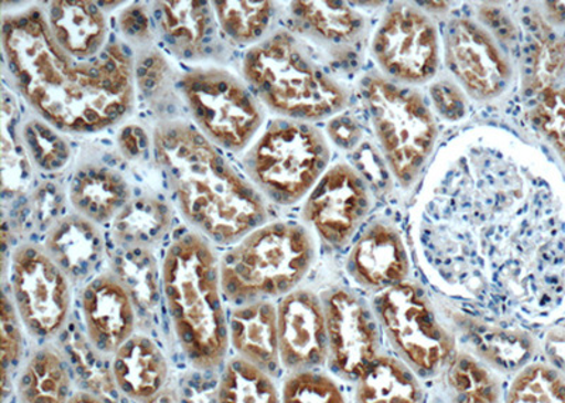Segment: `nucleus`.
I'll use <instances>...</instances> for the list:
<instances>
[{"mask_svg":"<svg viewBox=\"0 0 565 403\" xmlns=\"http://www.w3.org/2000/svg\"><path fill=\"white\" fill-rule=\"evenodd\" d=\"M552 189L523 149L501 135L473 134L454 144L428 180L420 240L434 256L488 261L511 291L523 269L557 250Z\"/></svg>","mask_w":565,"mask_h":403,"instance_id":"1","label":"nucleus"},{"mask_svg":"<svg viewBox=\"0 0 565 403\" xmlns=\"http://www.w3.org/2000/svg\"><path fill=\"white\" fill-rule=\"evenodd\" d=\"M2 47L19 94L62 132H100L134 108L135 67L118 43L81 62L55 42L44 10L29 8L3 17Z\"/></svg>","mask_w":565,"mask_h":403,"instance_id":"2","label":"nucleus"},{"mask_svg":"<svg viewBox=\"0 0 565 403\" xmlns=\"http://www.w3.org/2000/svg\"><path fill=\"white\" fill-rule=\"evenodd\" d=\"M153 155L177 209L211 244L231 248L265 225L264 195L199 128L163 120L153 132Z\"/></svg>","mask_w":565,"mask_h":403,"instance_id":"3","label":"nucleus"},{"mask_svg":"<svg viewBox=\"0 0 565 403\" xmlns=\"http://www.w3.org/2000/svg\"><path fill=\"white\" fill-rule=\"evenodd\" d=\"M160 275L177 349L191 370L220 372L230 359V316L214 244L195 231L177 236Z\"/></svg>","mask_w":565,"mask_h":403,"instance_id":"4","label":"nucleus"},{"mask_svg":"<svg viewBox=\"0 0 565 403\" xmlns=\"http://www.w3.org/2000/svg\"><path fill=\"white\" fill-rule=\"evenodd\" d=\"M242 73L255 97L287 119L310 123L330 118L347 104L341 84L287 32L252 45Z\"/></svg>","mask_w":565,"mask_h":403,"instance_id":"5","label":"nucleus"},{"mask_svg":"<svg viewBox=\"0 0 565 403\" xmlns=\"http://www.w3.org/2000/svg\"><path fill=\"white\" fill-rule=\"evenodd\" d=\"M315 261L316 242L306 226L262 225L220 256L225 300L242 306L281 299L299 289Z\"/></svg>","mask_w":565,"mask_h":403,"instance_id":"6","label":"nucleus"},{"mask_svg":"<svg viewBox=\"0 0 565 403\" xmlns=\"http://www.w3.org/2000/svg\"><path fill=\"white\" fill-rule=\"evenodd\" d=\"M328 161L330 148L316 126L279 119L250 146L244 166L262 195L276 204L291 205L311 193Z\"/></svg>","mask_w":565,"mask_h":403,"instance_id":"7","label":"nucleus"},{"mask_svg":"<svg viewBox=\"0 0 565 403\" xmlns=\"http://www.w3.org/2000/svg\"><path fill=\"white\" fill-rule=\"evenodd\" d=\"M363 97L388 168L403 189L413 188L437 140L430 108L415 89L382 77L365 81Z\"/></svg>","mask_w":565,"mask_h":403,"instance_id":"8","label":"nucleus"},{"mask_svg":"<svg viewBox=\"0 0 565 403\" xmlns=\"http://www.w3.org/2000/svg\"><path fill=\"white\" fill-rule=\"evenodd\" d=\"M373 311L396 356L422 380H436L457 352L456 337L443 325L430 297L407 280L377 294Z\"/></svg>","mask_w":565,"mask_h":403,"instance_id":"9","label":"nucleus"},{"mask_svg":"<svg viewBox=\"0 0 565 403\" xmlns=\"http://www.w3.org/2000/svg\"><path fill=\"white\" fill-rule=\"evenodd\" d=\"M179 87L196 128L222 149L242 152L264 124L259 99L228 70L194 67Z\"/></svg>","mask_w":565,"mask_h":403,"instance_id":"10","label":"nucleus"},{"mask_svg":"<svg viewBox=\"0 0 565 403\" xmlns=\"http://www.w3.org/2000/svg\"><path fill=\"white\" fill-rule=\"evenodd\" d=\"M9 285L20 320L35 344L60 339L68 327L73 282L44 246L23 244L13 251Z\"/></svg>","mask_w":565,"mask_h":403,"instance_id":"11","label":"nucleus"},{"mask_svg":"<svg viewBox=\"0 0 565 403\" xmlns=\"http://www.w3.org/2000/svg\"><path fill=\"white\" fill-rule=\"evenodd\" d=\"M377 64L392 79L423 84L436 75L440 64V40L430 18L413 4L387 10L372 43Z\"/></svg>","mask_w":565,"mask_h":403,"instance_id":"12","label":"nucleus"},{"mask_svg":"<svg viewBox=\"0 0 565 403\" xmlns=\"http://www.w3.org/2000/svg\"><path fill=\"white\" fill-rule=\"evenodd\" d=\"M328 331V365L355 384L382 350V329L375 311L352 291L334 289L322 299Z\"/></svg>","mask_w":565,"mask_h":403,"instance_id":"13","label":"nucleus"},{"mask_svg":"<svg viewBox=\"0 0 565 403\" xmlns=\"http://www.w3.org/2000/svg\"><path fill=\"white\" fill-rule=\"evenodd\" d=\"M448 68L471 97L491 100L511 87V59L488 28L476 20L456 18L446 30Z\"/></svg>","mask_w":565,"mask_h":403,"instance_id":"14","label":"nucleus"},{"mask_svg":"<svg viewBox=\"0 0 565 403\" xmlns=\"http://www.w3.org/2000/svg\"><path fill=\"white\" fill-rule=\"evenodd\" d=\"M371 210L365 181L345 163L327 170L311 190L302 216L321 241L341 248L353 238Z\"/></svg>","mask_w":565,"mask_h":403,"instance_id":"15","label":"nucleus"},{"mask_svg":"<svg viewBox=\"0 0 565 403\" xmlns=\"http://www.w3.org/2000/svg\"><path fill=\"white\" fill-rule=\"evenodd\" d=\"M84 335L95 351L110 359L138 330L139 314L124 282L100 272L81 290Z\"/></svg>","mask_w":565,"mask_h":403,"instance_id":"16","label":"nucleus"},{"mask_svg":"<svg viewBox=\"0 0 565 403\" xmlns=\"http://www.w3.org/2000/svg\"><path fill=\"white\" fill-rule=\"evenodd\" d=\"M282 370H321L328 364V331L324 304L315 291L296 289L277 304Z\"/></svg>","mask_w":565,"mask_h":403,"instance_id":"17","label":"nucleus"},{"mask_svg":"<svg viewBox=\"0 0 565 403\" xmlns=\"http://www.w3.org/2000/svg\"><path fill=\"white\" fill-rule=\"evenodd\" d=\"M347 271L358 285L375 294L405 284L411 276V258L396 226H367L348 256Z\"/></svg>","mask_w":565,"mask_h":403,"instance_id":"18","label":"nucleus"},{"mask_svg":"<svg viewBox=\"0 0 565 403\" xmlns=\"http://www.w3.org/2000/svg\"><path fill=\"white\" fill-rule=\"evenodd\" d=\"M110 375L120 397L148 403L171 384V368L159 342L136 331L109 359Z\"/></svg>","mask_w":565,"mask_h":403,"instance_id":"19","label":"nucleus"},{"mask_svg":"<svg viewBox=\"0 0 565 403\" xmlns=\"http://www.w3.org/2000/svg\"><path fill=\"white\" fill-rule=\"evenodd\" d=\"M230 346L235 357L271 377L280 374L279 321L271 300L235 306L230 315Z\"/></svg>","mask_w":565,"mask_h":403,"instance_id":"20","label":"nucleus"},{"mask_svg":"<svg viewBox=\"0 0 565 403\" xmlns=\"http://www.w3.org/2000/svg\"><path fill=\"white\" fill-rule=\"evenodd\" d=\"M43 246L73 284H87L97 276L106 251L98 225L79 214L60 219Z\"/></svg>","mask_w":565,"mask_h":403,"instance_id":"21","label":"nucleus"},{"mask_svg":"<svg viewBox=\"0 0 565 403\" xmlns=\"http://www.w3.org/2000/svg\"><path fill=\"white\" fill-rule=\"evenodd\" d=\"M153 17L171 53L183 60H203L215 44L216 19L211 3L156 2Z\"/></svg>","mask_w":565,"mask_h":403,"instance_id":"22","label":"nucleus"},{"mask_svg":"<svg viewBox=\"0 0 565 403\" xmlns=\"http://www.w3.org/2000/svg\"><path fill=\"white\" fill-rule=\"evenodd\" d=\"M13 391L18 403H68L77 388L62 346L35 344L14 378Z\"/></svg>","mask_w":565,"mask_h":403,"instance_id":"23","label":"nucleus"},{"mask_svg":"<svg viewBox=\"0 0 565 403\" xmlns=\"http://www.w3.org/2000/svg\"><path fill=\"white\" fill-rule=\"evenodd\" d=\"M45 7L50 32L71 57L81 62L97 57L108 44V24L97 3L50 2Z\"/></svg>","mask_w":565,"mask_h":403,"instance_id":"24","label":"nucleus"},{"mask_svg":"<svg viewBox=\"0 0 565 403\" xmlns=\"http://www.w3.org/2000/svg\"><path fill=\"white\" fill-rule=\"evenodd\" d=\"M521 57L524 88L539 97L564 73L565 39L542 14H529L523 18Z\"/></svg>","mask_w":565,"mask_h":403,"instance_id":"25","label":"nucleus"},{"mask_svg":"<svg viewBox=\"0 0 565 403\" xmlns=\"http://www.w3.org/2000/svg\"><path fill=\"white\" fill-rule=\"evenodd\" d=\"M70 201L75 211L94 224L114 221L132 199L128 181L119 171L104 165H84L70 184Z\"/></svg>","mask_w":565,"mask_h":403,"instance_id":"26","label":"nucleus"},{"mask_svg":"<svg viewBox=\"0 0 565 403\" xmlns=\"http://www.w3.org/2000/svg\"><path fill=\"white\" fill-rule=\"evenodd\" d=\"M422 378L398 359L381 352L355 382V403H423Z\"/></svg>","mask_w":565,"mask_h":403,"instance_id":"27","label":"nucleus"},{"mask_svg":"<svg viewBox=\"0 0 565 403\" xmlns=\"http://www.w3.org/2000/svg\"><path fill=\"white\" fill-rule=\"evenodd\" d=\"M438 378L446 403H503L499 372L471 351L457 350Z\"/></svg>","mask_w":565,"mask_h":403,"instance_id":"28","label":"nucleus"},{"mask_svg":"<svg viewBox=\"0 0 565 403\" xmlns=\"http://www.w3.org/2000/svg\"><path fill=\"white\" fill-rule=\"evenodd\" d=\"M171 209L156 195L130 199L113 221V238L119 248L149 250L158 245L171 229Z\"/></svg>","mask_w":565,"mask_h":403,"instance_id":"29","label":"nucleus"},{"mask_svg":"<svg viewBox=\"0 0 565 403\" xmlns=\"http://www.w3.org/2000/svg\"><path fill=\"white\" fill-rule=\"evenodd\" d=\"M290 13L300 33L331 47L355 43L363 29L360 14L342 2H296Z\"/></svg>","mask_w":565,"mask_h":403,"instance_id":"30","label":"nucleus"},{"mask_svg":"<svg viewBox=\"0 0 565 403\" xmlns=\"http://www.w3.org/2000/svg\"><path fill=\"white\" fill-rule=\"evenodd\" d=\"M473 346L472 354L491 365L494 371L518 374L533 362L536 341L523 331L504 330L499 327L472 326L468 332Z\"/></svg>","mask_w":565,"mask_h":403,"instance_id":"31","label":"nucleus"},{"mask_svg":"<svg viewBox=\"0 0 565 403\" xmlns=\"http://www.w3.org/2000/svg\"><path fill=\"white\" fill-rule=\"evenodd\" d=\"M216 403L282 402L275 377L234 356L220 371Z\"/></svg>","mask_w":565,"mask_h":403,"instance_id":"32","label":"nucleus"},{"mask_svg":"<svg viewBox=\"0 0 565 403\" xmlns=\"http://www.w3.org/2000/svg\"><path fill=\"white\" fill-rule=\"evenodd\" d=\"M124 282L139 315L151 316L158 309L161 295V275L149 250H124L113 258V269Z\"/></svg>","mask_w":565,"mask_h":403,"instance_id":"33","label":"nucleus"},{"mask_svg":"<svg viewBox=\"0 0 565 403\" xmlns=\"http://www.w3.org/2000/svg\"><path fill=\"white\" fill-rule=\"evenodd\" d=\"M216 23L235 44H257L275 17L271 2H212Z\"/></svg>","mask_w":565,"mask_h":403,"instance_id":"34","label":"nucleus"},{"mask_svg":"<svg viewBox=\"0 0 565 403\" xmlns=\"http://www.w3.org/2000/svg\"><path fill=\"white\" fill-rule=\"evenodd\" d=\"M30 158L22 136H19L17 107L7 91L2 98V191L3 198L23 193L32 176Z\"/></svg>","mask_w":565,"mask_h":403,"instance_id":"35","label":"nucleus"},{"mask_svg":"<svg viewBox=\"0 0 565 403\" xmlns=\"http://www.w3.org/2000/svg\"><path fill=\"white\" fill-rule=\"evenodd\" d=\"M503 403H565V377L547 361H533L514 374Z\"/></svg>","mask_w":565,"mask_h":403,"instance_id":"36","label":"nucleus"},{"mask_svg":"<svg viewBox=\"0 0 565 403\" xmlns=\"http://www.w3.org/2000/svg\"><path fill=\"white\" fill-rule=\"evenodd\" d=\"M24 148L35 168L53 173L68 165L71 149L67 140L44 119H30L22 128Z\"/></svg>","mask_w":565,"mask_h":403,"instance_id":"37","label":"nucleus"},{"mask_svg":"<svg viewBox=\"0 0 565 403\" xmlns=\"http://www.w3.org/2000/svg\"><path fill=\"white\" fill-rule=\"evenodd\" d=\"M0 317H2V386L3 400L8 397V388L13 391L14 378H17L20 367L26 359V339H24V329L20 320L17 307L13 305L12 297L4 290L2 304H0Z\"/></svg>","mask_w":565,"mask_h":403,"instance_id":"38","label":"nucleus"},{"mask_svg":"<svg viewBox=\"0 0 565 403\" xmlns=\"http://www.w3.org/2000/svg\"><path fill=\"white\" fill-rule=\"evenodd\" d=\"M280 392L282 403H347L338 381L320 370L290 372Z\"/></svg>","mask_w":565,"mask_h":403,"instance_id":"39","label":"nucleus"},{"mask_svg":"<svg viewBox=\"0 0 565 403\" xmlns=\"http://www.w3.org/2000/svg\"><path fill=\"white\" fill-rule=\"evenodd\" d=\"M533 124L565 165V87L539 95L533 109Z\"/></svg>","mask_w":565,"mask_h":403,"instance_id":"40","label":"nucleus"},{"mask_svg":"<svg viewBox=\"0 0 565 403\" xmlns=\"http://www.w3.org/2000/svg\"><path fill=\"white\" fill-rule=\"evenodd\" d=\"M64 206V194L58 185L43 183L35 189L30 201L29 215L33 225L52 229L60 220Z\"/></svg>","mask_w":565,"mask_h":403,"instance_id":"41","label":"nucleus"},{"mask_svg":"<svg viewBox=\"0 0 565 403\" xmlns=\"http://www.w3.org/2000/svg\"><path fill=\"white\" fill-rule=\"evenodd\" d=\"M220 372L191 370L179 386L180 403H216Z\"/></svg>","mask_w":565,"mask_h":403,"instance_id":"42","label":"nucleus"},{"mask_svg":"<svg viewBox=\"0 0 565 403\" xmlns=\"http://www.w3.org/2000/svg\"><path fill=\"white\" fill-rule=\"evenodd\" d=\"M135 74L138 81L149 77L148 81H143L139 85L146 95L154 97L163 88L164 79L168 77V67H166V62L159 53L151 52V54H145L139 60V63L136 64Z\"/></svg>","mask_w":565,"mask_h":403,"instance_id":"43","label":"nucleus"},{"mask_svg":"<svg viewBox=\"0 0 565 403\" xmlns=\"http://www.w3.org/2000/svg\"><path fill=\"white\" fill-rule=\"evenodd\" d=\"M434 107L444 118L457 120L466 114V99L457 85L441 81L431 87Z\"/></svg>","mask_w":565,"mask_h":403,"instance_id":"44","label":"nucleus"},{"mask_svg":"<svg viewBox=\"0 0 565 403\" xmlns=\"http://www.w3.org/2000/svg\"><path fill=\"white\" fill-rule=\"evenodd\" d=\"M119 28L129 42L136 44L149 43L151 32L148 10L141 4L126 8L119 14Z\"/></svg>","mask_w":565,"mask_h":403,"instance_id":"45","label":"nucleus"},{"mask_svg":"<svg viewBox=\"0 0 565 403\" xmlns=\"http://www.w3.org/2000/svg\"><path fill=\"white\" fill-rule=\"evenodd\" d=\"M120 152L129 160H143L148 158L150 148L153 149V138H149L146 130L139 125H126L118 138Z\"/></svg>","mask_w":565,"mask_h":403,"instance_id":"46","label":"nucleus"},{"mask_svg":"<svg viewBox=\"0 0 565 403\" xmlns=\"http://www.w3.org/2000/svg\"><path fill=\"white\" fill-rule=\"evenodd\" d=\"M328 134H330L332 142L345 149L355 146L361 138L360 128L348 117L332 119L328 125Z\"/></svg>","mask_w":565,"mask_h":403,"instance_id":"47","label":"nucleus"},{"mask_svg":"<svg viewBox=\"0 0 565 403\" xmlns=\"http://www.w3.org/2000/svg\"><path fill=\"white\" fill-rule=\"evenodd\" d=\"M546 354L548 364L556 368L565 377V330L550 331L546 337Z\"/></svg>","mask_w":565,"mask_h":403,"instance_id":"48","label":"nucleus"},{"mask_svg":"<svg viewBox=\"0 0 565 403\" xmlns=\"http://www.w3.org/2000/svg\"><path fill=\"white\" fill-rule=\"evenodd\" d=\"M68 403H110V401L97 394V392L85 390V388H77Z\"/></svg>","mask_w":565,"mask_h":403,"instance_id":"49","label":"nucleus"},{"mask_svg":"<svg viewBox=\"0 0 565 403\" xmlns=\"http://www.w3.org/2000/svg\"><path fill=\"white\" fill-rule=\"evenodd\" d=\"M148 403H180L179 386L170 384L163 392H160L154 400H151Z\"/></svg>","mask_w":565,"mask_h":403,"instance_id":"50","label":"nucleus"},{"mask_svg":"<svg viewBox=\"0 0 565 403\" xmlns=\"http://www.w3.org/2000/svg\"><path fill=\"white\" fill-rule=\"evenodd\" d=\"M554 8H547L548 19L558 24H565V3H552Z\"/></svg>","mask_w":565,"mask_h":403,"instance_id":"51","label":"nucleus"}]
</instances>
